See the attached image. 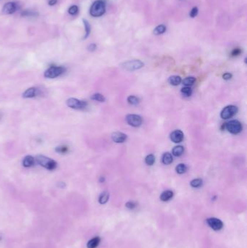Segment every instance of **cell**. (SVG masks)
I'll use <instances>...</instances> for the list:
<instances>
[{
    "label": "cell",
    "instance_id": "cell-26",
    "mask_svg": "<svg viewBox=\"0 0 247 248\" xmlns=\"http://www.w3.org/2000/svg\"><path fill=\"white\" fill-rule=\"evenodd\" d=\"M83 22L85 26V31H86V34H85V36L83 38H86L88 36H89V34H90L91 26H90V24H89V23L88 22V21H86V19H83Z\"/></svg>",
    "mask_w": 247,
    "mask_h": 248
},
{
    "label": "cell",
    "instance_id": "cell-11",
    "mask_svg": "<svg viewBox=\"0 0 247 248\" xmlns=\"http://www.w3.org/2000/svg\"><path fill=\"white\" fill-rule=\"evenodd\" d=\"M40 95L39 89L35 87H31L28 89L26 92L23 94V97L26 98H33L38 96Z\"/></svg>",
    "mask_w": 247,
    "mask_h": 248
},
{
    "label": "cell",
    "instance_id": "cell-23",
    "mask_svg": "<svg viewBox=\"0 0 247 248\" xmlns=\"http://www.w3.org/2000/svg\"><path fill=\"white\" fill-rule=\"evenodd\" d=\"M166 31V27L164 25H159L154 28V33L155 35H160L164 33Z\"/></svg>",
    "mask_w": 247,
    "mask_h": 248
},
{
    "label": "cell",
    "instance_id": "cell-12",
    "mask_svg": "<svg viewBox=\"0 0 247 248\" xmlns=\"http://www.w3.org/2000/svg\"><path fill=\"white\" fill-rule=\"evenodd\" d=\"M183 131L180 130H175L172 131L170 134L171 141H173L174 143H180L183 140Z\"/></svg>",
    "mask_w": 247,
    "mask_h": 248
},
{
    "label": "cell",
    "instance_id": "cell-5",
    "mask_svg": "<svg viewBox=\"0 0 247 248\" xmlns=\"http://www.w3.org/2000/svg\"><path fill=\"white\" fill-rule=\"evenodd\" d=\"M66 104L67 107L75 109V110H83L87 107L88 103L86 101L75 99V98H70L66 101Z\"/></svg>",
    "mask_w": 247,
    "mask_h": 248
},
{
    "label": "cell",
    "instance_id": "cell-18",
    "mask_svg": "<svg viewBox=\"0 0 247 248\" xmlns=\"http://www.w3.org/2000/svg\"><path fill=\"white\" fill-rule=\"evenodd\" d=\"M182 80L181 78L178 75H172V76L170 77L168 79V82L172 86H177L181 83Z\"/></svg>",
    "mask_w": 247,
    "mask_h": 248
},
{
    "label": "cell",
    "instance_id": "cell-16",
    "mask_svg": "<svg viewBox=\"0 0 247 248\" xmlns=\"http://www.w3.org/2000/svg\"><path fill=\"white\" fill-rule=\"evenodd\" d=\"M100 241H101V239L99 237H94L93 239H92L91 240H89L87 243V247L88 248H96L98 247V245L99 244Z\"/></svg>",
    "mask_w": 247,
    "mask_h": 248
},
{
    "label": "cell",
    "instance_id": "cell-20",
    "mask_svg": "<svg viewBox=\"0 0 247 248\" xmlns=\"http://www.w3.org/2000/svg\"><path fill=\"white\" fill-rule=\"evenodd\" d=\"M109 195L108 192H102V193L100 195L99 198V203L101 205L105 204V203H107L108 200H109Z\"/></svg>",
    "mask_w": 247,
    "mask_h": 248
},
{
    "label": "cell",
    "instance_id": "cell-21",
    "mask_svg": "<svg viewBox=\"0 0 247 248\" xmlns=\"http://www.w3.org/2000/svg\"><path fill=\"white\" fill-rule=\"evenodd\" d=\"M196 78L193 76H189L187 77V78H185L183 81V84H184L186 87H190V86H192L193 84L195 83Z\"/></svg>",
    "mask_w": 247,
    "mask_h": 248
},
{
    "label": "cell",
    "instance_id": "cell-36",
    "mask_svg": "<svg viewBox=\"0 0 247 248\" xmlns=\"http://www.w3.org/2000/svg\"><path fill=\"white\" fill-rule=\"evenodd\" d=\"M232 77H233V75L230 73H225V74H223V79L225 80V81H228V80L231 79Z\"/></svg>",
    "mask_w": 247,
    "mask_h": 248
},
{
    "label": "cell",
    "instance_id": "cell-22",
    "mask_svg": "<svg viewBox=\"0 0 247 248\" xmlns=\"http://www.w3.org/2000/svg\"><path fill=\"white\" fill-rule=\"evenodd\" d=\"M175 171L178 174H183L186 173V171H187V167L185 164L183 163H180V164L177 165V166L175 167Z\"/></svg>",
    "mask_w": 247,
    "mask_h": 248
},
{
    "label": "cell",
    "instance_id": "cell-9",
    "mask_svg": "<svg viewBox=\"0 0 247 248\" xmlns=\"http://www.w3.org/2000/svg\"><path fill=\"white\" fill-rule=\"evenodd\" d=\"M207 223L210 228L215 231L220 230L223 227V223L220 219L216 218H209L207 219Z\"/></svg>",
    "mask_w": 247,
    "mask_h": 248
},
{
    "label": "cell",
    "instance_id": "cell-39",
    "mask_svg": "<svg viewBox=\"0 0 247 248\" xmlns=\"http://www.w3.org/2000/svg\"><path fill=\"white\" fill-rule=\"evenodd\" d=\"M104 180H105V178H104V177L101 176V177H100V178H99V182L103 183V182H104Z\"/></svg>",
    "mask_w": 247,
    "mask_h": 248
},
{
    "label": "cell",
    "instance_id": "cell-1",
    "mask_svg": "<svg viewBox=\"0 0 247 248\" xmlns=\"http://www.w3.org/2000/svg\"><path fill=\"white\" fill-rule=\"evenodd\" d=\"M35 161L40 166L49 171L55 170L57 166V163H56V161L48 157L44 156V155H38Z\"/></svg>",
    "mask_w": 247,
    "mask_h": 248
},
{
    "label": "cell",
    "instance_id": "cell-24",
    "mask_svg": "<svg viewBox=\"0 0 247 248\" xmlns=\"http://www.w3.org/2000/svg\"><path fill=\"white\" fill-rule=\"evenodd\" d=\"M91 99L97 102H104L105 101V97L99 93L94 94V95L91 97Z\"/></svg>",
    "mask_w": 247,
    "mask_h": 248
},
{
    "label": "cell",
    "instance_id": "cell-14",
    "mask_svg": "<svg viewBox=\"0 0 247 248\" xmlns=\"http://www.w3.org/2000/svg\"><path fill=\"white\" fill-rule=\"evenodd\" d=\"M35 160L33 157L31 156V155H27L23 158V166L26 168H30L34 166Z\"/></svg>",
    "mask_w": 247,
    "mask_h": 248
},
{
    "label": "cell",
    "instance_id": "cell-2",
    "mask_svg": "<svg viewBox=\"0 0 247 248\" xmlns=\"http://www.w3.org/2000/svg\"><path fill=\"white\" fill-rule=\"evenodd\" d=\"M105 13V4L101 0L94 1L90 8V15L93 17H100Z\"/></svg>",
    "mask_w": 247,
    "mask_h": 248
},
{
    "label": "cell",
    "instance_id": "cell-6",
    "mask_svg": "<svg viewBox=\"0 0 247 248\" xmlns=\"http://www.w3.org/2000/svg\"><path fill=\"white\" fill-rule=\"evenodd\" d=\"M225 128L228 132L233 134H238L242 131V125L238 121L233 120L225 125Z\"/></svg>",
    "mask_w": 247,
    "mask_h": 248
},
{
    "label": "cell",
    "instance_id": "cell-27",
    "mask_svg": "<svg viewBox=\"0 0 247 248\" xmlns=\"http://www.w3.org/2000/svg\"><path fill=\"white\" fill-rule=\"evenodd\" d=\"M202 184H203V181L201 178H196V179L192 180L190 183L191 186L194 188H198L202 186Z\"/></svg>",
    "mask_w": 247,
    "mask_h": 248
},
{
    "label": "cell",
    "instance_id": "cell-31",
    "mask_svg": "<svg viewBox=\"0 0 247 248\" xmlns=\"http://www.w3.org/2000/svg\"><path fill=\"white\" fill-rule=\"evenodd\" d=\"M55 151L58 153L60 154H65L68 152V147L67 146L62 145L59 146V147H57L56 149H55Z\"/></svg>",
    "mask_w": 247,
    "mask_h": 248
},
{
    "label": "cell",
    "instance_id": "cell-3",
    "mask_svg": "<svg viewBox=\"0 0 247 248\" xmlns=\"http://www.w3.org/2000/svg\"><path fill=\"white\" fill-rule=\"evenodd\" d=\"M65 71V68L62 66H52L44 72V77L48 78H55L62 75Z\"/></svg>",
    "mask_w": 247,
    "mask_h": 248
},
{
    "label": "cell",
    "instance_id": "cell-8",
    "mask_svg": "<svg viewBox=\"0 0 247 248\" xmlns=\"http://www.w3.org/2000/svg\"><path fill=\"white\" fill-rule=\"evenodd\" d=\"M126 120L128 124L133 127H139L143 122L141 117L138 115H135V114L128 115L126 116Z\"/></svg>",
    "mask_w": 247,
    "mask_h": 248
},
{
    "label": "cell",
    "instance_id": "cell-38",
    "mask_svg": "<svg viewBox=\"0 0 247 248\" xmlns=\"http://www.w3.org/2000/svg\"><path fill=\"white\" fill-rule=\"evenodd\" d=\"M57 2V0H49L48 4H49V5H50V6H53V5H55V4H56Z\"/></svg>",
    "mask_w": 247,
    "mask_h": 248
},
{
    "label": "cell",
    "instance_id": "cell-34",
    "mask_svg": "<svg viewBox=\"0 0 247 248\" xmlns=\"http://www.w3.org/2000/svg\"><path fill=\"white\" fill-rule=\"evenodd\" d=\"M198 8L197 7H194L192 10H191V13H190V17L191 18H195L197 15H198Z\"/></svg>",
    "mask_w": 247,
    "mask_h": 248
},
{
    "label": "cell",
    "instance_id": "cell-37",
    "mask_svg": "<svg viewBox=\"0 0 247 248\" xmlns=\"http://www.w3.org/2000/svg\"><path fill=\"white\" fill-rule=\"evenodd\" d=\"M96 49H97V44H91L88 47V50L90 51V52H94L96 50Z\"/></svg>",
    "mask_w": 247,
    "mask_h": 248
},
{
    "label": "cell",
    "instance_id": "cell-19",
    "mask_svg": "<svg viewBox=\"0 0 247 248\" xmlns=\"http://www.w3.org/2000/svg\"><path fill=\"white\" fill-rule=\"evenodd\" d=\"M184 152V148L183 146H176L172 149V155L175 157H179L183 155Z\"/></svg>",
    "mask_w": 247,
    "mask_h": 248
},
{
    "label": "cell",
    "instance_id": "cell-30",
    "mask_svg": "<svg viewBox=\"0 0 247 248\" xmlns=\"http://www.w3.org/2000/svg\"><path fill=\"white\" fill-rule=\"evenodd\" d=\"M181 93L183 94L185 97H190L192 95V89L189 87H183L181 89Z\"/></svg>",
    "mask_w": 247,
    "mask_h": 248
},
{
    "label": "cell",
    "instance_id": "cell-32",
    "mask_svg": "<svg viewBox=\"0 0 247 248\" xmlns=\"http://www.w3.org/2000/svg\"><path fill=\"white\" fill-rule=\"evenodd\" d=\"M78 6H76V5L71 6L68 10V13L69 14H70L71 15H76V14L78 13Z\"/></svg>",
    "mask_w": 247,
    "mask_h": 248
},
{
    "label": "cell",
    "instance_id": "cell-25",
    "mask_svg": "<svg viewBox=\"0 0 247 248\" xmlns=\"http://www.w3.org/2000/svg\"><path fill=\"white\" fill-rule=\"evenodd\" d=\"M127 100L128 102L130 104H131V105H137V104H138V103H139L140 102L139 99L136 96H129L128 97Z\"/></svg>",
    "mask_w": 247,
    "mask_h": 248
},
{
    "label": "cell",
    "instance_id": "cell-33",
    "mask_svg": "<svg viewBox=\"0 0 247 248\" xmlns=\"http://www.w3.org/2000/svg\"><path fill=\"white\" fill-rule=\"evenodd\" d=\"M126 207H128V208L130 209V210H133V209H134L136 207V204L134 202L129 201V202H128L127 203H126Z\"/></svg>",
    "mask_w": 247,
    "mask_h": 248
},
{
    "label": "cell",
    "instance_id": "cell-10",
    "mask_svg": "<svg viewBox=\"0 0 247 248\" xmlns=\"http://www.w3.org/2000/svg\"><path fill=\"white\" fill-rule=\"evenodd\" d=\"M17 10V4L13 1L6 3L2 8V13L5 15H10L15 13Z\"/></svg>",
    "mask_w": 247,
    "mask_h": 248
},
{
    "label": "cell",
    "instance_id": "cell-35",
    "mask_svg": "<svg viewBox=\"0 0 247 248\" xmlns=\"http://www.w3.org/2000/svg\"><path fill=\"white\" fill-rule=\"evenodd\" d=\"M241 53V49H239V48L234 49V50L232 51V52H231V56H233V57L238 56Z\"/></svg>",
    "mask_w": 247,
    "mask_h": 248
},
{
    "label": "cell",
    "instance_id": "cell-4",
    "mask_svg": "<svg viewBox=\"0 0 247 248\" xmlns=\"http://www.w3.org/2000/svg\"><path fill=\"white\" fill-rule=\"evenodd\" d=\"M143 66H144V63L138 60H129L121 64V67L127 71H133V70H138L143 68Z\"/></svg>",
    "mask_w": 247,
    "mask_h": 248
},
{
    "label": "cell",
    "instance_id": "cell-28",
    "mask_svg": "<svg viewBox=\"0 0 247 248\" xmlns=\"http://www.w3.org/2000/svg\"><path fill=\"white\" fill-rule=\"evenodd\" d=\"M145 163L148 166H152L155 163V157L153 155H149L145 158Z\"/></svg>",
    "mask_w": 247,
    "mask_h": 248
},
{
    "label": "cell",
    "instance_id": "cell-29",
    "mask_svg": "<svg viewBox=\"0 0 247 248\" xmlns=\"http://www.w3.org/2000/svg\"><path fill=\"white\" fill-rule=\"evenodd\" d=\"M38 14L35 12L31 11V10H25L21 13V16L22 17H35Z\"/></svg>",
    "mask_w": 247,
    "mask_h": 248
},
{
    "label": "cell",
    "instance_id": "cell-7",
    "mask_svg": "<svg viewBox=\"0 0 247 248\" xmlns=\"http://www.w3.org/2000/svg\"><path fill=\"white\" fill-rule=\"evenodd\" d=\"M238 112L237 107L235 105H228L225 107H224L220 112V117L223 119L227 120L232 118L233 116L236 115Z\"/></svg>",
    "mask_w": 247,
    "mask_h": 248
},
{
    "label": "cell",
    "instance_id": "cell-13",
    "mask_svg": "<svg viewBox=\"0 0 247 248\" xmlns=\"http://www.w3.org/2000/svg\"><path fill=\"white\" fill-rule=\"evenodd\" d=\"M112 139L115 143H123L127 139V135L122 132H114L112 134Z\"/></svg>",
    "mask_w": 247,
    "mask_h": 248
},
{
    "label": "cell",
    "instance_id": "cell-15",
    "mask_svg": "<svg viewBox=\"0 0 247 248\" xmlns=\"http://www.w3.org/2000/svg\"><path fill=\"white\" fill-rule=\"evenodd\" d=\"M173 192L171 190H166L163 192L160 195V200L163 202H167L172 198L173 197Z\"/></svg>",
    "mask_w": 247,
    "mask_h": 248
},
{
    "label": "cell",
    "instance_id": "cell-17",
    "mask_svg": "<svg viewBox=\"0 0 247 248\" xmlns=\"http://www.w3.org/2000/svg\"><path fill=\"white\" fill-rule=\"evenodd\" d=\"M162 161H163V164L165 165H170L172 163L173 161V158H172V155L169 152H166L164 153L162 158Z\"/></svg>",
    "mask_w": 247,
    "mask_h": 248
}]
</instances>
